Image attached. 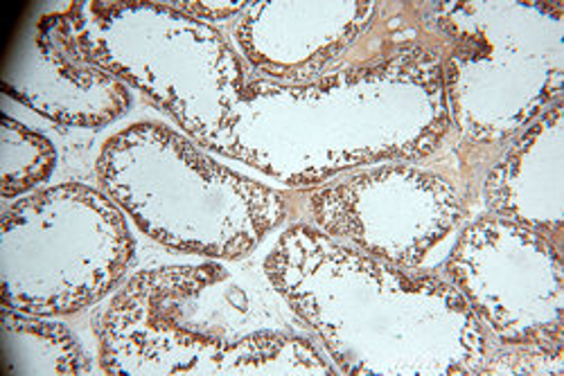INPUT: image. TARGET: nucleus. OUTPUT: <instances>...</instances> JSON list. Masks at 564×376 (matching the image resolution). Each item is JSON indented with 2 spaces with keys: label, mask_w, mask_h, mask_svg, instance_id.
I'll return each instance as SVG.
<instances>
[{
  "label": "nucleus",
  "mask_w": 564,
  "mask_h": 376,
  "mask_svg": "<svg viewBox=\"0 0 564 376\" xmlns=\"http://www.w3.org/2000/svg\"><path fill=\"white\" fill-rule=\"evenodd\" d=\"M449 133L441 59L417 36L310 84L249 73L208 152L307 190L370 165L427 161Z\"/></svg>",
  "instance_id": "1"
},
{
  "label": "nucleus",
  "mask_w": 564,
  "mask_h": 376,
  "mask_svg": "<svg viewBox=\"0 0 564 376\" xmlns=\"http://www.w3.org/2000/svg\"><path fill=\"white\" fill-rule=\"evenodd\" d=\"M264 277L348 376H479L492 339L436 270H404L305 221L278 234Z\"/></svg>",
  "instance_id": "2"
},
{
  "label": "nucleus",
  "mask_w": 564,
  "mask_h": 376,
  "mask_svg": "<svg viewBox=\"0 0 564 376\" xmlns=\"http://www.w3.org/2000/svg\"><path fill=\"white\" fill-rule=\"evenodd\" d=\"M96 176L145 237L181 255L245 259L292 214L288 195L221 165L193 137L154 120L111 135Z\"/></svg>",
  "instance_id": "3"
},
{
  "label": "nucleus",
  "mask_w": 564,
  "mask_h": 376,
  "mask_svg": "<svg viewBox=\"0 0 564 376\" xmlns=\"http://www.w3.org/2000/svg\"><path fill=\"white\" fill-rule=\"evenodd\" d=\"M417 36L441 59L452 131L501 152L564 96V3L445 0L415 5Z\"/></svg>",
  "instance_id": "4"
},
{
  "label": "nucleus",
  "mask_w": 564,
  "mask_h": 376,
  "mask_svg": "<svg viewBox=\"0 0 564 376\" xmlns=\"http://www.w3.org/2000/svg\"><path fill=\"white\" fill-rule=\"evenodd\" d=\"M228 279L219 262L156 266L131 275L96 322L109 376H333L312 339L278 329L224 334L199 322L204 294Z\"/></svg>",
  "instance_id": "5"
},
{
  "label": "nucleus",
  "mask_w": 564,
  "mask_h": 376,
  "mask_svg": "<svg viewBox=\"0 0 564 376\" xmlns=\"http://www.w3.org/2000/svg\"><path fill=\"white\" fill-rule=\"evenodd\" d=\"M68 14L84 55L210 150L249 68L226 34L154 0H82Z\"/></svg>",
  "instance_id": "6"
},
{
  "label": "nucleus",
  "mask_w": 564,
  "mask_h": 376,
  "mask_svg": "<svg viewBox=\"0 0 564 376\" xmlns=\"http://www.w3.org/2000/svg\"><path fill=\"white\" fill-rule=\"evenodd\" d=\"M135 259L127 214L96 187L62 183L17 199L0 219V305L75 316L116 294Z\"/></svg>",
  "instance_id": "7"
},
{
  "label": "nucleus",
  "mask_w": 564,
  "mask_h": 376,
  "mask_svg": "<svg viewBox=\"0 0 564 376\" xmlns=\"http://www.w3.org/2000/svg\"><path fill=\"white\" fill-rule=\"evenodd\" d=\"M305 223L372 259L422 270L465 225L458 185L415 163H380L296 190Z\"/></svg>",
  "instance_id": "8"
},
{
  "label": "nucleus",
  "mask_w": 564,
  "mask_h": 376,
  "mask_svg": "<svg viewBox=\"0 0 564 376\" xmlns=\"http://www.w3.org/2000/svg\"><path fill=\"white\" fill-rule=\"evenodd\" d=\"M441 275L497 345L564 343L562 251L495 214L465 223Z\"/></svg>",
  "instance_id": "9"
},
{
  "label": "nucleus",
  "mask_w": 564,
  "mask_h": 376,
  "mask_svg": "<svg viewBox=\"0 0 564 376\" xmlns=\"http://www.w3.org/2000/svg\"><path fill=\"white\" fill-rule=\"evenodd\" d=\"M375 0H256L232 25V41L253 77L310 84L341 62L382 14Z\"/></svg>",
  "instance_id": "10"
},
{
  "label": "nucleus",
  "mask_w": 564,
  "mask_h": 376,
  "mask_svg": "<svg viewBox=\"0 0 564 376\" xmlns=\"http://www.w3.org/2000/svg\"><path fill=\"white\" fill-rule=\"evenodd\" d=\"M3 92L62 126L102 129L131 109V90L90 64L66 10L45 12L19 38Z\"/></svg>",
  "instance_id": "11"
},
{
  "label": "nucleus",
  "mask_w": 564,
  "mask_h": 376,
  "mask_svg": "<svg viewBox=\"0 0 564 376\" xmlns=\"http://www.w3.org/2000/svg\"><path fill=\"white\" fill-rule=\"evenodd\" d=\"M481 197L488 214L522 223L560 251L564 242V107L533 120L497 154Z\"/></svg>",
  "instance_id": "12"
},
{
  "label": "nucleus",
  "mask_w": 564,
  "mask_h": 376,
  "mask_svg": "<svg viewBox=\"0 0 564 376\" xmlns=\"http://www.w3.org/2000/svg\"><path fill=\"white\" fill-rule=\"evenodd\" d=\"M0 341L8 376H84L93 372L82 341L57 318L3 307Z\"/></svg>",
  "instance_id": "13"
},
{
  "label": "nucleus",
  "mask_w": 564,
  "mask_h": 376,
  "mask_svg": "<svg viewBox=\"0 0 564 376\" xmlns=\"http://www.w3.org/2000/svg\"><path fill=\"white\" fill-rule=\"evenodd\" d=\"M57 167V147L12 115L0 120V197L17 201L36 192Z\"/></svg>",
  "instance_id": "14"
},
{
  "label": "nucleus",
  "mask_w": 564,
  "mask_h": 376,
  "mask_svg": "<svg viewBox=\"0 0 564 376\" xmlns=\"http://www.w3.org/2000/svg\"><path fill=\"white\" fill-rule=\"evenodd\" d=\"M560 376L564 374V343L497 345L479 376Z\"/></svg>",
  "instance_id": "15"
},
{
  "label": "nucleus",
  "mask_w": 564,
  "mask_h": 376,
  "mask_svg": "<svg viewBox=\"0 0 564 376\" xmlns=\"http://www.w3.org/2000/svg\"><path fill=\"white\" fill-rule=\"evenodd\" d=\"M165 3L185 16L213 25L215 21L240 16L247 10L249 0H165Z\"/></svg>",
  "instance_id": "16"
}]
</instances>
